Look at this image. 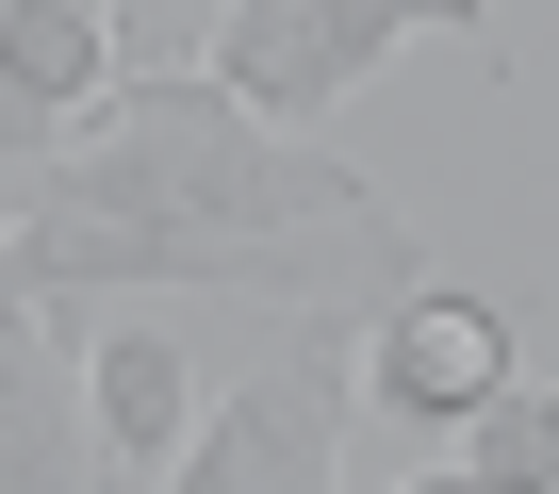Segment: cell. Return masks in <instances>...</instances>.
Listing matches in <instances>:
<instances>
[{"mask_svg": "<svg viewBox=\"0 0 559 494\" xmlns=\"http://www.w3.org/2000/svg\"><path fill=\"white\" fill-rule=\"evenodd\" d=\"M34 198H67V214H165V231H346V214H395L346 149L280 132V116L230 99L214 67H132V83L50 149Z\"/></svg>", "mask_w": 559, "mask_h": 494, "instance_id": "cell-1", "label": "cell"}, {"mask_svg": "<svg viewBox=\"0 0 559 494\" xmlns=\"http://www.w3.org/2000/svg\"><path fill=\"white\" fill-rule=\"evenodd\" d=\"M412 34H461L477 67H510V34L477 17V0H214V34H198V67L230 83V99H263L280 132H330Z\"/></svg>", "mask_w": 559, "mask_h": 494, "instance_id": "cell-2", "label": "cell"}, {"mask_svg": "<svg viewBox=\"0 0 559 494\" xmlns=\"http://www.w3.org/2000/svg\"><path fill=\"white\" fill-rule=\"evenodd\" d=\"M181 478L198 494H330L346 478V346H330V314H313V346H280L263 379H230L198 412Z\"/></svg>", "mask_w": 559, "mask_h": 494, "instance_id": "cell-3", "label": "cell"}, {"mask_svg": "<svg viewBox=\"0 0 559 494\" xmlns=\"http://www.w3.org/2000/svg\"><path fill=\"white\" fill-rule=\"evenodd\" d=\"M132 83L116 50V0H0V214L50 181V149Z\"/></svg>", "mask_w": 559, "mask_h": 494, "instance_id": "cell-4", "label": "cell"}, {"mask_svg": "<svg viewBox=\"0 0 559 494\" xmlns=\"http://www.w3.org/2000/svg\"><path fill=\"white\" fill-rule=\"evenodd\" d=\"M510 396V314L477 297V281H412V297H379L362 314V412H412L428 445L461 428V412H493Z\"/></svg>", "mask_w": 559, "mask_h": 494, "instance_id": "cell-5", "label": "cell"}, {"mask_svg": "<svg viewBox=\"0 0 559 494\" xmlns=\"http://www.w3.org/2000/svg\"><path fill=\"white\" fill-rule=\"evenodd\" d=\"M83 478H99V412H83L67 297L0 281V494H83Z\"/></svg>", "mask_w": 559, "mask_h": 494, "instance_id": "cell-6", "label": "cell"}, {"mask_svg": "<svg viewBox=\"0 0 559 494\" xmlns=\"http://www.w3.org/2000/svg\"><path fill=\"white\" fill-rule=\"evenodd\" d=\"M83 412H99V478H181V445H198V412H214L181 314H116V330H83Z\"/></svg>", "mask_w": 559, "mask_h": 494, "instance_id": "cell-7", "label": "cell"}, {"mask_svg": "<svg viewBox=\"0 0 559 494\" xmlns=\"http://www.w3.org/2000/svg\"><path fill=\"white\" fill-rule=\"evenodd\" d=\"M444 478H493V494H559V379H510L493 412L444 428Z\"/></svg>", "mask_w": 559, "mask_h": 494, "instance_id": "cell-8", "label": "cell"}, {"mask_svg": "<svg viewBox=\"0 0 559 494\" xmlns=\"http://www.w3.org/2000/svg\"><path fill=\"white\" fill-rule=\"evenodd\" d=\"M181 34H214V0H116V50L132 67H181Z\"/></svg>", "mask_w": 559, "mask_h": 494, "instance_id": "cell-9", "label": "cell"}]
</instances>
